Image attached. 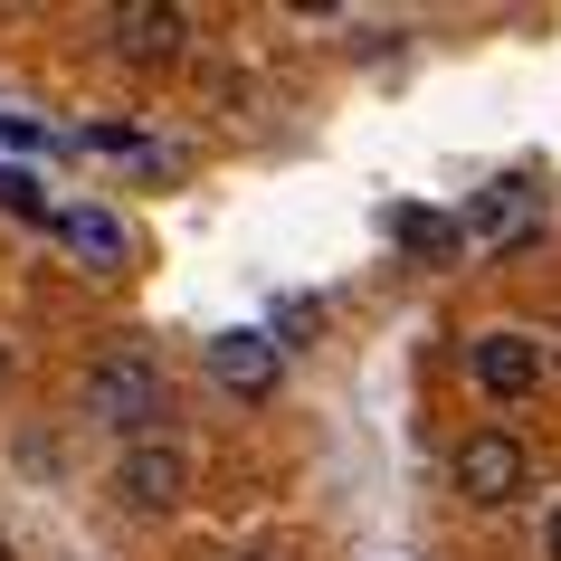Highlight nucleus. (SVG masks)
I'll use <instances>...</instances> for the list:
<instances>
[{"instance_id": "1", "label": "nucleus", "mask_w": 561, "mask_h": 561, "mask_svg": "<svg viewBox=\"0 0 561 561\" xmlns=\"http://www.w3.org/2000/svg\"><path fill=\"white\" fill-rule=\"evenodd\" d=\"M77 410H87L95 428H115V438H162L172 371H162V353H144V343H115V353H95V362H87Z\"/></svg>"}, {"instance_id": "2", "label": "nucleus", "mask_w": 561, "mask_h": 561, "mask_svg": "<svg viewBox=\"0 0 561 561\" xmlns=\"http://www.w3.org/2000/svg\"><path fill=\"white\" fill-rule=\"evenodd\" d=\"M105 485H115L124 514H181V495H191V447L181 438H124Z\"/></svg>"}, {"instance_id": "3", "label": "nucleus", "mask_w": 561, "mask_h": 561, "mask_svg": "<svg viewBox=\"0 0 561 561\" xmlns=\"http://www.w3.org/2000/svg\"><path fill=\"white\" fill-rule=\"evenodd\" d=\"M447 476H457V495H467V504H514L533 485V447L514 438V428H467L457 457H447Z\"/></svg>"}, {"instance_id": "4", "label": "nucleus", "mask_w": 561, "mask_h": 561, "mask_svg": "<svg viewBox=\"0 0 561 561\" xmlns=\"http://www.w3.org/2000/svg\"><path fill=\"white\" fill-rule=\"evenodd\" d=\"M467 381L485 390L495 410H514V400H533V390H542V333H514V324L476 333V343H467Z\"/></svg>"}, {"instance_id": "5", "label": "nucleus", "mask_w": 561, "mask_h": 561, "mask_svg": "<svg viewBox=\"0 0 561 561\" xmlns=\"http://www.w3.org/2000/svg\"><path fill=\"white\" fill-rule=\"evenodd\" d=\"M209 381L229 390V400H276V381H286V343L257 324H229V333H209Z\"/></svg>"}, {"instance_id": "6", "label": "nucleus", "mask_w": 561, "mask_h": 561, "mask_svg": "<svg viewBox=\"0 0 561 561\" xmlns=\"http://www.w3.org/2000/svg\"><path fill=\"white\" fill-rule=\"evenodd\" d=\"M105 48H115L124 67H172L181 48H191V10H181V0H124L115 20H105Z\"/></svg>"}, {"instance_id": "7", "label": "nucleus", "mask_w": 561, "mask_h": 561, "mask_svg": "<svg viewBox=\"0 0 561 561\" xmlns=\"http://www.w3.org/2000/svg\"><path fill=\"white\" fill-rule=\"evenodd\" d=\"M457 229H467V248H524V238L542 229V191H533V181H485V191L457 209Z\"/></svg>"}, {"instance_id": "8", "label": "nucleus", "mask_w": 561, "mask_h": 561, "mask_svg": "<svg viewBox=\"0 0 561 561\" xmlns=\"http://www.w3.org/2000/svg\"><path fill=\"white\" fill-rule=\"evenodd\" d=\"M48 238H58L67 257L87 266V276H124V266H134V229H124L115 209H48Z\"/></svg>"}, {"instance_id": "9", "label": "nucleus", "mask_w": 561, "mask_h": 561, "mask_svg": "<svg viewBox=\"0 0 561 561\" xmlns=\"http://www.w3.org/2000/svg\"><path fill=\"white\" fill-rule=\"evenodd\" d=\"M390 238H400V248H410L419 266H447V257H467V229H457L447 209H419V201H400V209H390Z\"/></svg>"}, {"instance_id": "10", "label": "nucleus", "mask_w": 561, "mask_h": 561, "mask_svg": "<svg viewBox=\"0 0 561 561\" xmlns=\"http://www.w3.org/2000/svg\"><path fill=\"white\" fill-rule=\"evenodd\" d=\"M0 209H20V219H38V229H48V201H38L30 172H0Z\"/></svg>"}, {"instance_id": "11", "label": "nucleus", "mask_w": 561, "mask_h": 561, "mask_svg": "<svg viewBox=\"0 0 561 561\" xmlns=\"http://www.w3.org/2000/svg\"><path fill=\"white\" fill-rule=\"evenodd\" d=\"M542 561H561V504L542 514Z\"/></svg>"}, {"instance_id": "12", "label": "nucleus", "mask_w": 561, "mask_h": 561, "mask_svg": "<svg viewBox=\"0 0 561 561\" xmlns=\"http://www.w3.org/2000/svg\"><path fill=\"white\" fill-rule=\"evenodd\" d=\"M10 371H20V362H10V343H0V390H10Z\"/></svg>"}, {"instance_id": "13", "label": "nucleus", "mask_w": 561, "mask_h": 561, "mask_svg": "<svg viewBox=\"0 0 561 561\" xmlns=\"http://www.w3.org/2000/svg\"><path fill=\"white\" fill-rule=\"evenodd\" d=\"M238 561H286V552H238Z\"/></svg>"}, {"instance_id": "14", "label": "nucleus", "mask_w": 561, "mask_h": 561, "mask_svg": "<svg viewBox=\"0 0 561 561\" xmlns=\"http://www.w3.org/2000/svg\"><path fill=\"white\" fill-rule=\"evenodd\" d=\"M0 561H20V552H10V533H0Z\"/></svg>"}]
</instances>
